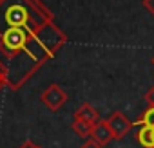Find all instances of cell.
I'll return each instance as SVG.
<instances>
[{"instance_id":"2","label":"cell","mask_w":154,"mask_h":148,"mask_svg":"<svg viewBox=\"0 0 154 148\" xmlns=\"http://www.w3.org/2000/svg\"><path fill=\"white\" fill-rule=\"evenodd\" d=\"M40 101L53 112L60 110L65 103H67V92L58 85V83H51L42 94H40Z\"/></svg>"},{"instance_id":"14","label":"cell","mask_w":154,"mask_h":148,"mask_svg":"<svg viewBox=\"0 0 154 148\" xmlns=\"http://www.w3.org/2000/svg\"><path fill=\"white\" fill-rule=\"evenodd\" d=\"M150 63H152V65H154V56H152V58H150Z\"/></svg>"},{"instance_id":"11","label":"cell","mask_w":154,"mask_h":148,"mask_svg":"<svg viewBox=\"0 0 154 148\" xmlns=\"http://www.w3.org/2000/svg\"><path fill=\"white\" fill-rule=\"evenodd\" d=\"M145 101H147L150 107H154V87H152V89L145 94Z\"/></svg>"},{"instance_id":"10","label":"cell","mask_w":154,"mask_h":148,"mask_svg":"<svg viewBox=\"0 0 154 148\" xmlns=\"http://www.w3.org/2000/svg\"><path fill=\"white\" fill-rule=\"evenodd\" d=\"M80 148H103V146H102V144H98L94 139H91V137H89V139H87V141L80 146Z\"/></svg>"},{"instance_id":"9","label":"cell","mask_w":154,"mask_h":148,"mask_svg":"<svg viewBox=\"0 0 154 148\" xmlns=\"http://www.w3.org/2000/svg\"><path fill=\"white\" fill-rule=\"evenodd\" d=\"M141 6L145 7L147 13H150L154 16V0H141Z\"/></svg>"},{"instance_id":"7","label":"cell","mask_w":154,"mask_h":148,"mask_svg":"<svg viewBox=\"0 0 154 148\" xmlns=\"http://www.w3.org/2000/svg\"><path fill=\"white\" fill-rule=\"evenodd\" d=\"M134 125L136 126H152L154 128V107H147L145 110H143V114L134 121Z\"/></svg>"},{"instance_id":"8","label":"cell","mask_w":154,"mask_h":148,"mask_svg":"<svg viewBox=\"0 0 154 148\" xmlns=\"http://www.w3.org/2000/svg\"><path fill=\"white\" fill-rule=\"evenodd\" d=\"M91 128L93 125H87L84 121H72V132L80 137H91Z\"/></svg>"},{"instance_id":"13","label":"cell","mask_w":154,"mask_h":148,"mask_svg":"<svg viewBox=\"0 0 154 148\" xmlns=\"http://www.w3.org/2000/svg\"><path fill=\"white\" fill-rule=\"evenodd\" d=\"M2 87H6V80H4L2 74H0V89H2Z\"/></svg>"},{"instance_id":"1","label":"cell","mask_w":154,"mask_h":148,"mask_svg":"<svg viewBox=\"0 0 154 148\" xmlns=\"http://www.w3.org/2000/svg\"><path fill=\"white\" fill-rule=\"evenodd\" d=\"M65 43L40 0H0V74L11 90L24 87Z\"/></svg>"},{"instance_id":"3","label":"cell","mask_w":154,"mask_h":148,"mask_svg":"<svg viewBox=\"0 0 154 148\" xmlns=\"http://www.w3.org/2000/svg\"><path fill=\"white\" fill-rule=\"evenodd\" d=\"M107 123H109V128H111V132H112V135H114V141H122V139L132 130V126H134V123H132L123 112H118V110L109 116Z\"/></svg>"},{"instance_id":"5","label":"cell","mask_w":154,"mask_h":148,"mask_svg":"<svg viewBox=\"0 0 154 148\" xmlns=\"http://www.w3.org/2000/svg\"><path fill=\"white\" fill-rule=\"evenodd\" d=\"M91 139H94V141H96L98 144H102V146L109 144V143L114 139V135H112V132H111V128H109L107 119H100L98 123L93 125V128H91Z\"/></svg>"},{"instance_id":"12","label":"cell","mask_w":154,"mask_h":148,"mask_svg":"<svg viewBox=\"0 0 154 148\" xmlns=\"http://www.w3.org/2000/svg\"><path fill=\"white\" fill-rule=\"evenodd\" d=\"M18 148H42L40 144H36V143H33V141H24Z\"/></svg>"},{"instance_id":"4","label":"cell","mask_w":154,"mask_h":148,"mask_svg":"<svg viewBox=\"0 0 154 148\" xmlns=\"http://www.w3.org/2000/svg\"><path fill=\"white\" fill-rule=\"evenodd\" d=\"M74 121H84V123H87V125H94V123H98L100 121V112L91 105V103H80L78 107H76V110H74Z\"/></svg>"},{"instance_id":"6","label":"cell","mask_w":154,"mask_h":148,"mask_svg":"<svg viewBox=\"0 0 154 148\" xmlns=\"http://www.w3.org/2000/svg\"><path fill=\"white\" fill-rule=\"evenodd\" d=\"M134 139L143 148H154V128L152 126H138Z\"/></svg>"}]
</instances>
